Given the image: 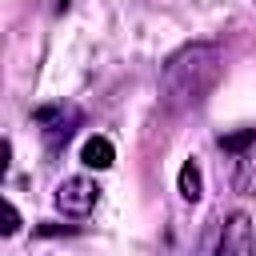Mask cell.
<instances>
[{
	"instance_id": "obj_2",
	"label": "cell",
	"mask_w": 256,
	"mask_h": 256,
	"mask_svg": "<svg viewBox=\"0 0 256 256\" xmlns=\"http://www.w3.org/2000/svg\"><path fill=\"white\" fill-rule=\"evenodd\" d=\"M96 200H100V184L88 180V176H68V180H60V188H56V208H60L64 216H72V220L88 216V212L96 208Z\"/></svg>"
},
{
	"instance_id": "obj_4",
	"label": "cell",
	"mask_w": 256,
	"mask_h": 256,
	"mask_svg": "<svg viewBox=\"0 0 256 256\" xmlns=\"http://www.w3.org/2000/svg\"><path fill=\"white\" fill-rule=\"evenodd\" d=\"M36 124L44 128V136H48V144L56 148L60 140H68V136H72V124H76V112H72V108H64V104H48V108H36Z\"/></svg>"
},
{
	"instance_id": "obj_6",
	"label": "cell",
	"mask_w": 256,
	"mask_h": 256,
	"mask_svg": "<svg viewBox=\"0 0 256 256\" xmlns=\"http://www.w3.org/2000/svg\"><path fill=\"white\" fill-rule=\"evenodd\" d=\"M232 188L240 196H256V152H240L236 156V172H232Z\"/></svg>"
},
{
	"instance_id": "obj_9",
	"label": "cell",
	"mask_w": 256,
	"mask_h": 256,
	"mask_svg": "<svg viewBox=\"0 0 256 256\" xmlns=\"http://www.w3.org/2000/svg\"><path fill=\"white\" fill-rule=\"evenodd\" d=\"M20 228V216H16V208L12 204H4V224H0V236H12Z\"/></svg>"
},
{
	"instance_id": "obj_3",
	"label": "cell",
	"mask_w": 256,
	"mask_h": 256,
	"mask_svg": "<svg viewBox=\"0 0 256 256\" xmlns=\"http://www.w3.org/2000/svg\"><path fill=\"white\" fill-rule=\"evenodd\" d=\"M252 248H256V236H252V220L244 212H232L220 224L216 240H208V252H220V256H252Z\"/></svg>"
},
{
	"instance_id": "obj_7",
	"label": "cell",
	"mask_w": 256,
	"mask_h": 256,
	"mask_svg": "<svg viewBox=\"0 0 256 256\" xmlns=\"http://www.w3.org/2000/svg\"><path fill=\"white\" fill-rule=\"evenodd\" d=\"M176 188H180V196H184L188 204H196V200L204 196V176H200V164H196V160H184V164H180Z\"/></svg>"
},
{
	"instance_id": "obj_5",
	"label": "cell",
	"mask_w": 256,
	"mask_h": 256,
	"mask_svg": "<svg viewBox=\"0 0 256 256\" xmlns=\"http://www.w3.org/2000/svg\"><path fill=\"white\" fill-rule=\"evenodd\" d=\"M80 160H84L88 168H112L116 148H112V140H108V136H88V140H84V148H80Z\"/></svg>"
},
{
	"instance_id": "obj_8",
	"label": "cell",
	"mask_w": 256,
	"mask_h": 256,
	"mask_svg": "<svg viewBox=\"0 0 256 256\" xmlns=\"http://www.w3.org/2000/svg\"><path fill=\"white\" fill-rule=\"evenodd\" d=\"M224 152H232V156H240V152H248V148H256V128H240V132H228V136H220L216 140Z\"/></svg>"
},
{
	"instance_id": "obj_1",
	"label": "cell",
	"mask_w": 256,
	"mask_h": 256,
	"mask_svg": "<svg viewBox=\"0 0 256 256\" xmlns=\"http://www.w3.org/2000/svg\"><path fill=\"white\" fill-rule=\"evenodd\" d=\"M224 56L212 40H192L176 48L160 68V104L168 112H188L208 100V92L220 84Z\"/></svg>"
}]
</instances>
